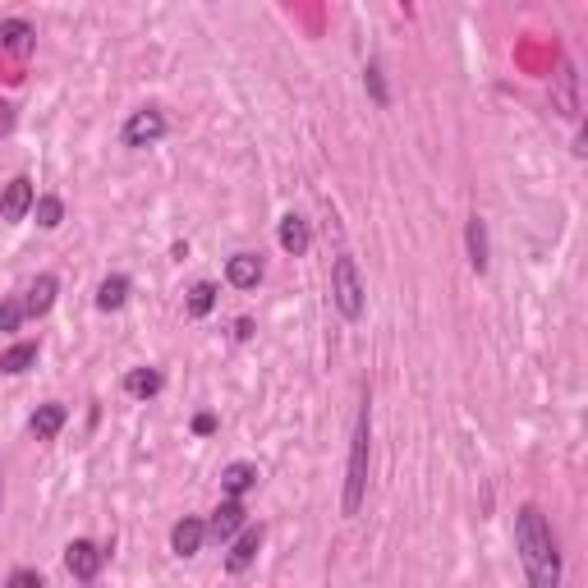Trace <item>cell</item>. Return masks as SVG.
<instances>
[{
  "label": "cell",
  "instance_id": "obj_5",
  "mask_svg": "<svg viewBox=\"0 0 588 588\" xmlns=\"http://www.w3.org/2000/svg\"><path fill=\"white\" fill-rule=\"evenodd\" d=\"M102 566H106V552L97 543H88V538H74L65 547V570L74 579H83V584H92V579L102 575Z\"/></svg>",
  "mask_w": 588,
  "mask_h": 588
},
{
  "label": "cell",
  "instance_id": "obj_4",
  "mask_svg": "<svg viewBox=\"0 0 588 588\" xmlns=\"http://www.w3.org/2000/svg\"><path fill=\"white\" fill-rule=\"evenodd\" d=\"M170 134V120L157 111V106H143V111H134L125 120V129H120V143L125 147H152L161 143V138Z\"/></svg>",
  "mask_w": 588,
  "mask_h": 588
},
{
  "label": "cell",
  "instance_id": "obj_12",
  "mask_svg": "<svg viewBox=\"0 0 588 588\" xmlns=\"http://www.w3.org/2000/svg\"><path fill=\"white\" fill-rule=\"evenodd\" d=\"M56 294H60V281L51 272H42L28 290H23V317H46L51 304H56Z\"/></svg>",
  "mask_w": 588,
  "mask_h": 588
},
{
  "label": "cell",
  "instance_id": "obj_17",
  "mask_svg": "<svg viewBox=\"0 0 588 588\" xmlns=\"http://www.w3.org/2000/svg\"><path fill=\"white\" fill-rule=\"evenodd\" d=\"M65 419H69V409L51 400V405H42V409L33 414V419H28V432H33L37 441H56V437H60V428H65Z\"/></svg>",
  "mask_w": 588,
  "mask_h": 588
},
{
  "label": "cell",
  "instance_id": "obj_10",
  "mask_svg": "<svg viewBox=\"0 0 588 588\" xmlns=\"http://www.w3.org/2000/svg\"><path fill=\"white\" fill-rule=\"evenodd\" d=\"M203 538H207V524L198 520V515H184V520L170 529V552L180 556V561H189V556H198Z\"/></svg>",
  "mask_w": 588,
  "mask_h": 588
},
{
  "label": "cell",
  "instance_id": "obj_3",
  "mask_svg": "<svg viewBox=\"0 0 588 588\" xmlns=\"http://www.w3.org/2000/svg\"><path fill=\"white\" fill-rule=\"evenodd\" d=\"M331 304L345 322H359L363 308H368V290H363V276H359V262L350 253H340L331 262Z\"/></svg>",
  "mask_w": 588,
  "mask_h": 588
},
{
  "label": "cell",
  "instance_id": "obj_21",
  "mask_svg": "<svg viewBox=\"0 0 588 588\" xmlns=\"http://www.w3.org/2000/svg\"><path fill=\"white\" fill-rule=\"evenodd\" d=\"M216 294H221V290H216L212 281H198V285L189 290V299H184V313H189L193 322H203V317L216 308Z\"/></svg>",
  "mask_w": 588,
  "mask_h": 588
},
{
  "label": "cell",
  "instance_id": "obj_27",
  "mask_svg": "<svg viewBox=\"0 0 588 588\" xmlns=\"http://www.w3.org/2000/svg\"><path fill=\"white\" fill-rule=\"evenodd\" d=\"M193 432H198V437H212V432H216V414H198V419H193Z\"/></svg>",
  "mask_w": 588,
  "mask_h": 588
},
{
  "label": "cell",
  "instance_id": "obj_1",
  "mask_svg": "<svg viewBox=\"0 0 588 588\" xmlns=\"http://www.w3.org/2000/svg\"><path fill=\"white\" fill-rule=\"evenodd\" d=\"M515 547H520V566L529 575V588H561L566 566H561V547L538 506L515 510Z\"/></svg>",
  "mask_w": 588,
  "mask_h": 588
},
{
  "label": "cell",
  "instance_id": "obj_22",
  "mask_svg": "<svg viewBox=\"0 0 588 588\" xmlns=\"http://www.w3.org/2000/svg\"><path fill=\"white\" fill-rule=\"evenodd\" d=\"M33 212H37V226L42 230H60V221H65V203H60L56 193H42L33 203Z\"/></svg>",
  "mask_w": 588,
  "mask_h": 588
},
{
  "label": "cell",
  "instance_id": "obj_28",
  "mask_svg": "<svg viewBox=\"0 0 588 588\" xmlns=\"http://www.w3.org/2000/svg\"><path fill=\"white\" fill-rule=\"evenodd\" d=\"M253 336V317H239L235 322V340H249Z\"/></svg>",
  "mask_w": 588,
  "mask_h": 588
},
{
  "label": "cell",
  "instance_id": "obj_13",
  "mask_svg": "<svg viewBox=\"0 0 588 588\" xmlns=\"http://www.w3.org/2000/svg\"><path fill=\"white\" fill-rule=\"evenodd\" d=\"M276 239H281V249L290 253V258H304L308 249H313V230H308L304 216H281V226H276Z\"/></svg>",
  "mask_w": 588,
  "mask_h": 588
},
{
  "label": "cell",
  "instance_id": "obj_26",
  "mask_svg": "<svg viewBox=\"0 0 588 588\" xmlns=\"http://www.w3.org/2000/svg\"><path fill=\"white\" fill-rule=\"evenodd\" d=\"M14 120H19V115H14V102H0V134H14Z\"/></svg>",
  "mask_w": 588,
  "mask_h": 588
},
{
  "label": "cell",
  "instance_id": "obj_15",
  "mask_svg": "<svg viewBox=\"0 0 588 588\" xmlns=\"http://www.w3.org/2000/svg\"><path fill=\"white\" fill-rule=\"evenodd\" d=\"M262 258L258 253H235V258L226 262V281L235 285V290H258V281H262Z\"/></svg>",
  "mask_w": 588,
  "mask_h": 588
},
{
  "label": "cell",
  "instance_id": "obj_11",
  "mask_svg": "<svg viewBox=\"0 0 588 588\" xmlns=\"http://www.w3.org/2000/svg\"><path fill=\"white\" fill-rule=\"evenodd\" d=\"M37 46V28L28 19H0V51L5 56H28Z\"/></svg>",
  "mask_w": 588,
  "mask_h": 588
},
{
  "label": "cell",
  "instance_id": "obj_20",
  "mask_svg": "<svg viewBox=\"0 0 588 588\" xmlns=\"http://www.w3.org/2000/svg\"><path fill=\"white\" fill-rule=\"evenodd\" d=\"M37 354H42V345H37V340H19V345H10V350L0 354V373H10V377L28 373V368L37 363Z\"/></svg>",
  "mask_w": 588,
  "mask_h": 588
},
{
  "label": "cell",
  "instance_id": "obj_25",
  "mask_svg": "<svg viewBox=\"0 0 588 588\" xmlns=\"http://www.w3.org/2000/svg\"><path fill=\"white\" fill-rule=\"evenodd\" d=\"M5 588H46V584H42L37 570H14V575L5 579Z\"/></svg>",
  "mask_w": 588,
  "mask_h": 588
},
{
  "label": "cell",
  "instance_id": "obj_6",
  "mask_svg": "<svg viewBox=\"0 0 588 588\" xmlns=\"http://www.w3.org/2000/svg\"><path fill=\"white\" fill-rule=\"evenodd\" d=\"M552 106L566 120H579V74H575V60H561L556 65V74H552Z\"/></svg>",
  "mask_w": 588,
  "mask_h": 588
},
{
  "label": "cell",
  "instance_id": "obj_2",
  "mask_svg": "<svg viewBox=\"0 0 588 588\" xmlns=\"http://www.w3.org/2000/svg\"><path fill=\"white\" fill-rule=\"evenodd\" d=\"M368 460H373V414H368V400L359 405V419L350 432V464H345V497H340V515L354 520L368 497Z\"/></svg>",
  "mask_w": 588,
  "mask_h": 588
},
{
  "label": "cell",
  "instance_id": "obj_14",
  "mask_svg": "<svg viewBox=\"0 0 588 588\" xmlns=\"http://www.w3.org/2000/svg\"><path fill=\"white\" fill-rule=\"evenodd\" d=\"M258 464L253 460H235L226 464V474H221V487H226V501H244V492H253L258 487Z\"/></svg>",
  "mask_w": 588,
  "mask_h": 588
},
{
  "label": "cell",
  "instance_id": "obj_24",
  "mask_svg": "<svg viewBox=\"0 0 588 588\" xmlns=\"http://www.w3.org/2000/svg\"><path fill=\"white\" fill-rule=\"evenodd\" d=\"M23 327V299H5L0 304V331H19Z\"/></svg>",
  "mask_w": 588,
  "mask_h": 588
},
{
  "label": "cell",
  "instance_id": "obj_19",
  "mask_svg": "<svg viewBox=\"0 0 588 588\" xmlns=\"http://www.w3.org/2000/svg\"><path fill=\"white\" fill-rule=\"evenodd\" d=\"M129 290H134V281H129L125 272L106 276V281L97 285V308H102V313H115V308H125V304H129Z\"/></svg>",
  "mask_w": 588,
  "mask_h": 588
},
{
  "label": "cell",
  "instance_id": "obj_9",
  "mask_svg": "<svg viewBox=\"0 0 588 588\" xmlns=\"http://www.w3.org/2000/svg\"><path fill=\"white\" fill-rule=\"evenodd\" d=\"M249 524V510H244V501H221V506L212 510V520H207V533H212L216 543H230L239 529Z\"/></svg>",
  "mask_w": 588,
  "mask_h": 588
},
{
  "label": "cell",
  "instance_id": "obj_16",
  "mask_svg": "<svg viewBox=\"0 0 588 588\" xmlns=\"http://www.w3.org/2000/svg\"><path fill=\"white\" fill-rule=\"evenodd\" d=\"M464 249H469V267H474L478 276L487 272V221L483 216H469V221H464Z\"/></svg>",
  "mask_w": 588,
  "mask_h": 588
},
{
  "label": "cell",
  "instance_id": "obj_23",
  "mask_svg": "<svg viewBox=\"0 0 588 588\" xmlns=\"http://www.w3.org/2000/svg\"><path fill=\"white\" fill-rule=\"evenodd\" d=\"M363 88H368V97H373L377 106H391V92H386L382 65H368V69H363Z\"/></svg>",
  "mask_w": 588,
  "mask_h": 588
},
{
  "label": "cell",
  "instance_id": "obj_8",
  "mask_svg": "<svg viewBox=\"0 0 588 588\" xmlns=\"http://www.w3.org/2000/svg\"><path fill=\"white\" fill-rule=\"evenodd\" d=\"M258 552H262V524H244V529L230 538L226 570H230V575H244V570L258 561Z\"/></svg>",
  "mask_w": 588,
  "mask_h": 588
},
{
  "label": "cell",
  "instance_id": "obj_7",
  "mask_svg": "<svg viewBox=\"0 0 588 588\" xmlns=\"http://www.w3.org/2000/svg\"><path fill=\"white\" fill-rule=\"evenodd\" d=\"M37 203V189L28 175H14L10 184H5V193H0V221H10V226H19L23 216L33 212Z\"/></svg>",
  "mask_w": 588,
  "mask_h": 588
},
{
  "label": "cell",
  "instance_id": "obj_18",
  "mask_svg": "<svg viewBox=\"0 0 588 588\" xmlns=\"http://www.w3.org/2000/svg\"><path fill=\"white\" fill-rule=\"evenodd\" d=\"M161 386H166L161 368H129V373H125V396H134V400L161 396Z\"/></svg>",
  "mask_w": 588,
  "mask_h": 588
}]
</instances>
